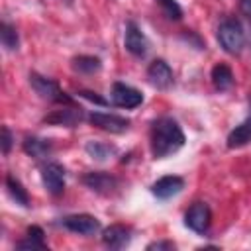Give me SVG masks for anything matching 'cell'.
I'll use <instances>...</instances> for the list:
<instances>
[{
    "instance_id": "obj_1",
    "label": "cell",
    "mask_w": 251,
    "mask_h": 251,
    "mask_svg": "<svg viewBox=\"0 0 251 251\" xmlns=\"http://www.w3.org/2000/svg\"><path fill=\"white\" fill-rule=\"evenodd\" d=\"M184 145V133L176 120L159 118L151 127V153L155 159H165Z\"/></svg>"
},
{
    "instance_id": "obj_2",
    "label": "cell",
    "mask_w": 251,
    "mask_h": 251,
    "mask_svg": "<svg viewBox=\"0 0 251 251\" xmlns=\"http://www.w3.org/2000/svg\"><path fill=\"white\" fill-rule=\"evenodd\" d=\"M218 41L227 53H239L243 43H245V33L243 27L237 20H226L218 27Z\"/></svg>"
},
{
    "instance_id": "obj_3",
    "label": "cell",
    "mask_w": 251,
    "mask_h": 251,
    "mask_svg": "<svg viewBox=\"0 0 251 251\" xmlns=\"http://www.w3.org/2000/svg\"><path fill=\"white\" fill-rule=\"evenodd\" d=\"M29 84L45 100H51V102H69L71 104V98L65 96V92H61L59 84L55 80H51V78H45V76H41L37 73H29Z\"/></svg>"
},
{
    "instance_id": "obj_4",
    "label": "cell",
    "mask_w": 251,
    "mask_h": 251,
    "mask_svg": "<svg viewBox=\"0 0 251 251\" xmlns=\"http://www.w3.org/2000/svg\"><path fill=\"white\" fill-rule=\"evenodd\" d=\"M210 222H212V212H210L208 204H204V202H194L188 208V212L184 214L186 227H190L196 233H204L210 227Z\"/></svg>"
},
{
    "instance_id": "obj_5",
    "label": "cell",
    "mask_w": 251,
    "mask_h": 251,
    "mask_svg": "<svg viewBox=\"0 0 251 251\" xmlns=\"http://www.w3.org/2000/svg\"><path fill=\"white\" fill-rule=\"evenodd\" d=\"M41 180L49 194L59 196L65 190V169L59 163H47L41 169Z\"/></svg>"
},
{
    "instance_id": "obj_6",
    "label": "cell",
    "mask_w": 251,
    "mask_h": 251,
    "mask_svg": "<svg viewBox=\"0 0 251 251\" xmlns=\"http://www.w3.org/2000/svg\"><path fill=\"white\" fill-rule=\"evenodd\" d=\"M61 224L73 231V233H80V235H92L100 229V222L90 216V214H73L61 220Z\"/></svg>"
},
{
    "instance_id": "obj_7",
    "label": "cell",
    "mask_w": 251,
    "mask_h": 251,
    "mask_svg": "<svg viewBox=\"0 0 251 251\" xmlns=\"http://www.w3.org/2000/svg\"><path fill=\"white\" fill-rule=\"evenodd\" d=\"M88 122L104 131L110 133H124L129 127V120L124 116H116V114H102V112H92L88 116Z\"/></svg>"
},
{
    "instance_id": "obj_8",
    "label": "cell",
    "mask_w": 251,
    "mask_h": 251,
    "mask_svg": "<svg viewBox=\"0 0 251 251\" xmlns=\"http://www.w3.org/2000/svg\"><path fill=\"white\" fill-rule=\"evenodd\" d=\"M112 102L120 108H137L143 102V94L133 88L127 86L124 82H114L112 86Z\"/></svg>"
},
{
    "instance_id": "obj_9",
    "label": "cell",
    "mask_w": 251,
    "mask_h": 251,
    "mask_svg": "<svg viewBox=\"0 0 251 251\" xmlns=\"http://www.w3.org/2000/svg\"><path fill=\"white\" fill-rule=\"evenodd\" d=\"M124 45L126 49L135 55V57H143L147 53V39L143 35V31L137 27L135 22H127L126 24V35H124Z\"/></svg>"
},
{
    "instance_id": "obj_10",
    "label": "cell",
    "mask_w": 251,
    "mask_h": 251,
    "mask_svg": "<svg viewBox=\"0 0 251 251\" xmlns=\"http://www.w3.org/2000/svg\"><path fill=\"white\" fill-rule=\"evenodd\" d=\"M147 78L155 88H169L173 86V71L163 59H155L147 69Z\"/></svg>"
},
{
    "instance_id": "obj_11",
    "label": "cell",
    "mask_w": 251,
    "mask_h": 251,
    "mask_svg": "<svg viewBox=\"0 0 251 251\" xmlns=\"http://www.w3.org/2000/svg\"><path fill=\"white\" fill-rule=\"evenodd\" d=\"M184 188V180L176 175H167V176H161L157 182H153L151 186V192L161 198V200H167V198H173L176 196L180 190Z\"/></svg>"
},
{
    "instance_id": "obj_12",
    "label": "cell",
    "mask_w": 251,
    "mask_h": 251,
    "mask_svg": "<svg viewBox=\"0 0 251 251\" xmlns=\"http://www.w3.org/2000/svg\"><path fill=\"white\" fill-rule=\"evenodd\" d=\"M82 182L98 194H110L118 188V180L112 175H106V173H88V175L82 176Z\"/></svg>"
},
{
    "instance_id": "obj_13",
    "label": "cell",
    "mask_w": 251,
    "mask_h": 251,
    "mask_svg": "<svg viewBox=\"0 0 251 251\" xmlns=\"http://www.w3.org/2000/svg\"><path fill=\"white\" fill-rule=\"evenodd\" d=\"M129 239H131L129 229L126 226H122V224H114V226H110V227H106L102 231V241L110 249H122V247H126L129 243Z\"/></svg>"
},
{
    "instance_id": "obj_14",
    "label": "cell",
    "mask_w": 251,
    "mask_h": 251,
    "mask_svg": "<svg viewBox=\"0 0 251 251\" xmlns=\"http://www.w3.org/2000/svg\"><path fill=\"white\" fill-rule=\"evenodd\" d=\"M82 120V112L80 108H59L53 110L49 116H45L47 124H55V126H75Z\"/></svg>"
},
{
    "instance_id": "obj_15",
    "label": "cell",
    "mask_w": 251,
    "mask_h": 251,
    "mask_svg": "<svg viewBox=\"0 0 251 251\" xmlns=\"http://www.w3.org/2000/svg\"><path fill=\"white\" fill-rule=\"evenodd\" d=\"M251 143V118H247L245 122H241L239 126H235V129H231V133L227 135V147L229 149H237Z\"/></svg>"
},
{
    "instance_id": "obj_16",
    "label": "cell",
    "mask_w": 251,
    "mask_h": 251,
    "mask_svg": "<svg viewBox=\"0 0 251 251\" xmlns=\"http://www.w3.org/2000/svg\"><path fill=\"white\" fill-rule=\"evenodd\" d=\"M212 82H214V86H216L218 90H227V88H231V84H233V73H231V69H229L227 65H224V63L216 65V67L212 69Z\"/></svg>"
},
{
    "instance_id": "obj_17",
    "label": "cell",
    "mask_w": 251,
    "mask_h": 251,
    "mask_svg": "<svg viewBox=\"0 0 251 251\" xmlns=\"http://www.w3.org/2000/svg\"><path fill=\"white\" fill-rule=\"evenodd\" d=\"M102 67L100 59L98 57H92V55H80V57H75L73 59V69L76 73H82V75H92V73H98Z\"/></svg>"
},
{
    "instance_id": "obj_18",
    "label": "cell",
    "mask_w": 251,
    "mask_h": 251,
    "mask_svg": "<svg viewBox=\"0 0 251 251\" xmlns=\"http://www.w3.org/2000/svg\"><path fill=\"white\" fill-rule=\"evenodd\" d=\"M24 151L35 159H41L45 157L49 151H51V143L47 139H39V137H27L24 141Z\"/></svg>"
},
{
    "instance_id": "obj_19",
    "label": "cell",
    "mask_w": 251,
    "mask_h": 251,
    "mask_svg": "<svg viewBox=\"0 0 251 251\" xmlns=\"http://www.w3.org/2000/svg\"><path fill=\"white\" fill-rule=\"evenodd\" d=\"M18 249H45V241H43V229L37 226L27 227V237L22 239L18 245Z\"/></svg>"
},
{
    "instance_id": "obj_20",
    "label": "cell",
    "mask_w": 251,
    "mask_h": 251,
    "mask_svg": "<svg viewBox=\"0 0 251 251\" xmlns=\"http://www.w3.org/2000/svg\"><path fill=\"white\" fill-rule=\"evenodd\" d=\"M6 188H8L10 196L16 200V204H20V206H29V196H27L25 188L22 186V182H20L16 176H12V175L6 176Z\"/></svg>"
},
{
    "instance_id": "obj_21",
    "label": "cell",
    "mask_w": 251,
    "mask_h": 251,
    "mask_svg": "<svg viewBox=\"0 0 251 251\" xmlns=\"http://www.w3.org/2000/svg\"><path fill=\"white\" fill-rule=\"evenodd\" d=\"M86 153L96 161H106L110 155L116 153V147L110 145V143H102V141H88L86 143Z\"/></svg>"
},
{
    "instance_id": "obj_22",
    "label": "cell",
    "mask_w": 251,
    "mask_h": 251,
    "mask_svg": "<svg viewBox=\"0 0 251 251\" xmlns=\"http://www.w3.org/2000/svg\"><path fill=\"white\" fill-rule=\"evenodd\" d=\"M0 41H2V45H4L8 51L18 49V33H16V29H14L10 24H6V22L0 24Z\"/></svg>"
},
{
    "instance_id": "obj_23",
    "label": "cell",
    "mask_w": 251,
    "mask_h": 251,
    "mask_svg": "<svg viewBox=\"0 0 251 251\" xmlns=\"http://www.w3.org/2000/svg\"><path fill=\"white\" fill-rule=\"evenodd\" d=\"M159 2H161V6H163L165 14H167L171 20H180V18H182V10H180V6H178L175 0H159Z\"/></svg>"
},
{
    "instance_id": "obj_24",
    "label": "cell",
    "mask_w": 251,
    "mask_h": 251,
    "mask_svg": "<svg viewBox=\"0 0 251 251\" xmlns=\"http://www.w3.org/2000/svg\"><path fill=\"white\" fill-rule=\"evenodd\" d=\"M10 147H12V133H10V129L4 126V127H2V153L6 155V153L10 151Z\"/></svg>"
},
{
    "instance_id": "obj_25",
    "label": "cell",
    "mask_w": 251,
    "mask_h": 251,
    "mask_svg": "<svg viewBox=\"0 0 251 251\" xmlns=\"http://www.w3.org/2000/svg\"><path fill=\"white\" fill-rule=\"evenodd\" d=\"M153 249H175V243L173 241H153L147 245V251H153Z\"/></svg>"
},
{
    "instance_id": "obj_26",
    "label": "cell",
    "mask_w": 251,
    "mask_h": 251,
    "mask_svg": "<svg viewBox=\"0 0 251 251\" xmlns=\"http://www.w3.org/2000/svg\"><path fill=\"white\" fill-rule=\"evenodd\" d=\"M80 96H84L86 100H90V102H96V104H106V100H102L100 96H96L94 92H88V90H82V92H80Z\"/></svg>"
},
{
    "instance_id": "obj_27",
    "label": "cell",
    "mask_w": 251,
    "mask_h": 251,
    "mask_svg": "<svg viewBox=\"0 0 251 251\" xmlns=\"http://www.w3.org/2000/svg\"><path fill=\"white\" fill-rule=\"evenodd\" d=\"M241 12L251 20V0H241Z\"/></svg>"
}]
</instances>
